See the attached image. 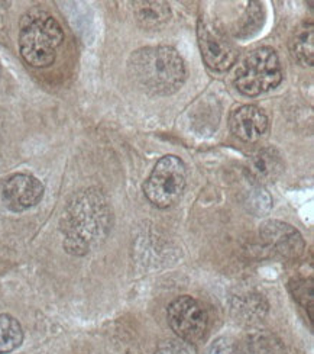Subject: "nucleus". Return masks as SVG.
Listing matches in <instances>:
<instances>
[{"label":"nucleus","instance_id":"nucleus-13","mask_svg":"<svg viewBox=\"0 0 314 354\" xmlns=\"http://www.w3.org/2000/svg\"><path fill=\"white\" fill-rule=\"evenodd\" d=\"M132 6L135 18L145 29H155L171 17L170 6L164 2H135Z\"/></svg>","mask_w":314,"mask_h":354},{"label":"nucleus","instance_id":"nucleus-5","mask_svg":"<svg viewBox=\"0 0 314 354\" xmlns=\"http://www.w3.org/2000/svg\"><path fill=\"white\" fill-rule=\"evenodd\" d=\"M187 167L175 156L162 157L144 185L146 199L159 209H167L183 196Z\"/></svg>","mask_w":314,"mask_h":354},{"label":"nucleus","instance_id":"nucleus-4","mask_svg":"<svg viewBox=\"0 0 314 354\" xmlns=\"http://www.w3.org/2000/svg\"><path fill=\"white\" fill-rule=\"evenodd\" d=\"M282 67L271 47L248 53L235 71V86L245 96H259L282 82Z\"/></svg>","mask_w":314,"mask_h":354},{"label":"nucleus","instance_id":"nucleus-16","mask_svg":"<svg viewBox=\"0 0 314 354\" xmlns=\"http://www.w3.org/2000/svg\"><path fill=\"white\" fill-rule=\"evenodd\" d=\"M264 19L265 13L262 5L259 2H249L245 13L242 15V19L237 22L235 35L242 39L255 35L262 28Z\"/></svg>","mask_w":314,"mask_h":354},{"label":"nucleus","instance_id":"nucleus-11","mask_svg":"<svg viewBox=\"0 0 314 354\" xmlns=\"http://www.w3.org/2000/svg\"><path fill=\"white\" fill-rule=\"evenodd\" d=\"M284 171V160L275 149H261L248 161V173L252 182L262 186L275 182Z\"/></svg>","mask_w":314,"mask_h":354},{"label":"nucleus","instance_id":"nucleus-18","mask_svg":"<svg viewBox=\"0 0 314 354\" xmlns=\"http://www.w3.org/2000/svg\"><path fill=\"white\" fill-rule=\"evenodd\" d=\"M157 354H197L194 347L183 340H170L162 343L158 350Z\"/></svg>","mask_w":314,"mask_h":354},{"label":"nucleus","instance_id":"nucleus-12","mask_svg":"<svg viewBox=\"0 0 314 354\" xmlns=\"http://www.w3.org/2000/svg\"><path fill=\"white\" fill-rule=\"evenodd\" d=\"M290 53L297 63L313 66L314 63V25L304 22L295 28L290 38Z\"/></svg>","mask_w":314,"mask_h":354},{"label":"nucleus","instance_id":"nucleus-3","mask_svg":"<svg viewBox=\"0 0 314 354\" xmlns=\"http://www.w3.org/2000/svg\"><path fill=\"white\" fill-rule=\"evenodd\" d=\"M63 41V28L48 12L31 9L22 17L19 51L29 66L45 68L54 64Z\"/></svg>","mask_w":314,"mask_h":354},{"label":"nucleus","instance_id":"nucleus-20","mask_svg":"<svg viewBox=\"0 0 314 354\" xmlns=\"http://www.w3.org/2000/svg\"><path fill=\"white\" fill-rule=\"evenodd\" d=\"M0 75H2V64H0Z\"/></svg>","mask_w":314,"mask_h":354},{"label":"nucleus","instance_id":"nucleus-15","mask_svg":"<svg viewBox=\"0 0 314 354\" xmlns=\"http://www.w3.org/2000/svg\"><path fill=\"white\" fill-rule=\"evenodd\" d=\"M23 342V330L18 319L0 314V354L17 350Z\"/></svg>","mask_w":314,"mask_h":354},{"label":"nucleus","instance_id":"nucleus-6","mask_svg":"<svg viewBox=\"0 0 314 354\" xmlns=\"http://www.w3.org/2000/svg\"><path fill=\"white\" fill-rule=\"evenodd\" d=\"M167 318L171 330L179 340L190 344L200 342L208 328V315L204 306L187 295L170 304Z\"/></svg>","mask_w":314,"mask_h":354},{"label":"nucleus","instance_id":"nucleus-2","mask_svg":"<svg viewBox=\"0 0 314 354\" xmlns=\"http://www.w3.org/2000/svg\"><path fill=\"white\" fill-rule=\"evenodd\" d=\"M128 71L135 84L153 96H170L178 92L187 79L183 57L168 46L137 50L129 57Z\"/></svg>","mask_w":314,"mask_h":354},{"label":"nucleus","instance_id":"nucleus-9","mask_svg":"<svg viewBox=\"0 0 314 354\" xmlns=\"http://www.w3.org/2000/svg\"><path fill=\"white\" fill-rule=\"evenodd\" d=\"M259 234L268 248H271L282 259L295 260L302 257L306 250L303 235L282 221H266L261 227Z\"/></svg>","mask_w":314,"mask_h":354},{"label":"nucleus","instance_id":"nucleus-10","mask_svg":"<svg viewBox=\"0 0 314 354\" xmlns=\"http://www.w3.org/2000/svg\"><path fill=\"white\" fill-rule=\"evenodd\" d=\"M232 134L244 142H257L268 131L269 121L265 112L255 105H244L235 109L229 118Z\"/></svg>","mask_w":314,"mask_h":354},{"label":"nucleus","instance_id":"nucleus-1","mask_svg":"<svg viewBox=\"0 0 314 354\" xmlns=\"http://www.w3.org/2000/svg\"><path fill=\"white\" fill-rule=\"evenodd\" d=\"M112 225V206L103 192L95 187L77 192L68 201L59 221L66 252L86 256L108 239Z\"/></svg>","mask_w":314,"mask_h":354},{"label":"nucleus","instance_id":"nucleus-14","mask_svg":"<svg viewBox=\"0 0 314 354\" xmlns=\"http://www.w3.org/2000/svg\"><path fill=\"white\" fill-rule=\"evenodd\" d=\"M236 354H286V347L274 334L255 333L245 338Z\"/></svg>","mask_w":314,"mask_h":354},{"label":"nucleus","instance_id":"nucleus-7","mask_svg":"<svg viewBox=\"0 0 314 354\" xmlns=\"http://www.w3.org/2000/svg\"><path fill=\"white\" fill-rule=\"evenodd\" d=\"M197 38L202 57L208 68L213 71H228L233 67L237 60V50L222 26L202 17L197 24Z\"/></svg>","mask_w":314,"mask_h":354},{"label":"nucleus","instance_id":"nucleus-8","mask_svg":"<svg viewBox=\"0 0 314 354\" xmlns=\"http://www.w3.org/2000/svg\"><path fill=\"white\" fill-rule=\"evenodd\" d=\"M43 192V185L35 176L12 174L0 182V206L10 212H23L41 202Z\"/></svg>","mask_w":314,"mask_h":354},{"label":"nucleus","instance_id":"nucleus-17","mask_svg":"<svg viewBox=\"0 0 314 354\" xmlns=\"http://www.w3.org/2000/svg\"><path fill=\"white\" fill-rule=\"evenodd\" d=\"M245 205H246L248 211H251L253 215L262 216L271 211L273 199L268 195V192L262 186L255 185V187L248 192Z\"/></svg>","mask_w":314,"mask_h":354},{"label":"nucleus","instance_id":"nucleus-19","mask_svg":"<svg viewBox=\"0 0 314 354\" xmlns=\"http://www.w3.org/2000/svg\"><path fill=\"white\" fill-rule=\"evenodd\" d=\"M206 354H236V348L230 338L220 337L207 348Z\"/></svg>","mask_w":314,"mask_h":354}]
</instances>
